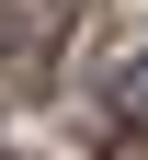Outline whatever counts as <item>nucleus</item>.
<instances>
[{"label": "nucleus", "instance_id": "obj_1", "mask_svg": "<svg viewBox=\"0 0 148 160\" xmlns=\"http://www.w3.org/2000/svg\"><path fill=\"white\" fill-rule=\"evenodd\" d=\"M114 126H125V149L148 137V57H125V69H114Z\"/></svg>", "mask_w": 148, "mask_h": 160}]
</instances>
